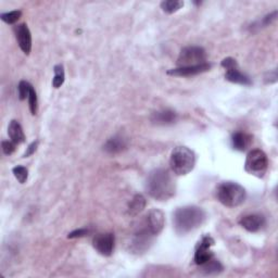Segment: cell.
Returning <instances> with one entry per match:
<instances>
[{"instance_id": "6da1fadb", "label": "cell", "mask_w": 278, "mask_h": 278, "mask_svg": "<svg viewBox=\"0 0 278 278\" xmlns=\"http://www.w3.org/2000/svg\"><path fill=\"white\" fill-rule=\"evenodd\" d=\"M146 190L151 198L158 201H167L175 196V181L167 169L157 168L152 171L146 183Z\"/></svg>"}, {"instance_id": "7a4b0ae2", "label": "cell", "mask_w": 278, "mask_h": 278, "mask_svg": "<svg viewBox=\"0 0 278 278\" xmlns=\"http://www.w3.org/2000/svg\"><path fill=\"white\" fill-rule=\"evenodd\" d=\"M207 219V214L195 205L178 208L173 214V223L175 231L178 235H186L200 227Z\"/></svg>"}, {"instance_id": "3957f363", "label": "cell", "mask_w": 278, "mask_h": 278, "mask_svg": "<svg viewBox=\"0 0 278 278\" xmlns=\"http://www.w3.org/2000/svg\"><path fill=\"white\" fill-rule=\"evenodd\" d=\"M246 189L235 182H223L217 188L218 200L227 208H236L246 200Z\"/></svg>"}, {"instance_id": "277c9868", "label": "cell", "mask_w": 278, "mask_h": 278, "mask_svg": "<svg viewBox=\"0 0 278 278\" xmlns=\"http://www.w3.org/2000/svg\"><path fill=\"white\" fill-rule=\"evenodd\" d=\"M169 165L174 174L182 176L190 173L196 165L195 152L184 146H179L173 149L171 158H169Z\"/></svg>"}, {"instance_id": "5b68a950", "label": "cell", "mask_w": 278, "mask_h": 278, "mask_svg": "<svg viewBox=\"0 0 278 278\" xmlns=\"http://www.w3.org/2000/svg\"><path fill=\"white\" fill-rule=\"evenodd\" d=\"M268 168V159L265 152L261 149L251 150L246 159L245 169L250 175L261 178L265 175Z\"/></svg>"}, {"instance_id": "8992f818", "label": "cell", "mask_w": 278, "mask_h": 278, "mask_svg": "<svg viewBox=\"0 0 278 278\" xmlns=\"http://www.w3.org/2000/svg\"><path fill=\"white\" fill-rule=\"evenodd\" d=\"M207 62V52L199 46H188L179 52L177 58V68L195 67Z\"/></svg>"}, {"instance_id": "52a82bcc", "label": "cell", "mask_w": 278, "mask_h": 278, "mask_svg": "<svg viewBox=\"0 0 278 278\" xmlns=\"http://www.w3.org/2000/svg\"><path fill=\"white\" fill-rule=\"evenodd\" d=\"M212 246H214V239L209 235L203 236L198 245H197L195 251L194 261L197 265H202L214 258L213 252L210 250Z\"/></svg>"}, {"instance_id": "ba28073f", "label": "cell", "mask_w": 278, "mask_h": 278, "mask_svg": "<svg viewBox=\"0 0 278 278\" xmlns=\"http://www.w3.org/2000/svg\"><path fill=\"white\" fill-rule=\"evenodd\" d=\"M115 244V237L111 232L98 234L93 239V246L99 254L103 256H110L113 253Z\"/></svg>"}, {"instance_id": "9c48e42d", "label": "cell", "mask_w": 278, "mask_h": 278, "mask_svg": "<svg viewBox=\"0 0 278 278\" xmlns=\"http://www.w3.org/2000/svg\"><path fill=\"white\" fill-rule=\"evenodd\" d=\"M14 34L17 44L25 55H30L32 51V34L25 23L14 26Z\"/></svg>"}, {"instance_id": "30bf717a", "label": "cell", "mask_w": 278, "mask_h": 278, "mask_svg": "<svg viewBox=\"0 0 278 278\" xmlns=\"http://www.w3.org/2000/svg\"><path fill=\"white\" fill-rule=\"evenodd\" d=\"M239 224L246 230L250 232H256L266 225V220L262 214H249L241 218Z\"/></svg>"}, {"instance_id": "8fae6325", "label": "cell", "mask_w": 278, "mask_h": 278, "mask_svg": "<svg viewBox=\"0 0 278 278\" xmlns=\"http://www.w3.org/2000/svg\"><path fill=\"white\" fill-rule=\"evenodd\" d=\"M147 224H148V229L152 232V234L159 235L160 232L163 230L164 225H165V218H164L163 212L158 209L151 210L148 213Z\"/></svg>"}, {"instance_id": "7c38bea8", "label": "cell", "mask_w": 278, "mask_h": 278, "mask_svg": "<svg viewBox=\"0 0 278 278\" xmlns=\"http://www.w3.org/2000/svg\"><path fill=\"white\" fill-rule=\"evenodd\" d=\"M212 68L211 63H205L199 65V66H195V67H186V68H176L167 71L168 75L172 76H194V75H198L201 73H204V72L210 71Z\"/></svg>"}, {"instance_id": "4fadbf2b", "label": "cell", "mask_w": 278, "mask_h": 278, "mask_svg": "<svg viewBox=\"0 0 278 278\" xmlns=\"http://www.w3.org/2000/svg\"><path fill=\"white\" fill-rule=\"evenodd\" d=\"M129 147V139L123 135H115L108 139L103 145V150L109 155H118Z\"/></svg>"}, {"instance_id": "5bb4252c", "label": "cell", "mask_w": 278, "mask_h": 278, "mask_svg": "<svg viewBox=\"0 0 278 278\" xmlns=\"http://www.w3.org/2000/svg\"><path fill=\"white\" fill-rule=\"evenodd\" d=\"M177 113L173 110H161L158 112H155L151 115V122L156 125H172L177 121Z\"/></svg>"}, {"instance_id": "9a60e30c", "label": "cell", "mask_w": 278, "mask_h": 278, "mask_svg": "<svg viewBox=\"0 0 278 278\" xmlns=\"http://www.w3.org/2000/svg\"><path fill=\"white\" fill-rule=\"evenodd\" d=\"M152 236L155 235L152 234L149 229L139 231L138 234H136V236L134 237L133 240L132 246L134 251H136V252H143V251H146L149 248V245L151 244Z\"/></svg>"}, {"instance_id": "2e32d148", "label": "cell", "mask_w": 278, "mask_h": 278, "mask_svg": "<svg viewBox=\"0 0 278 278\" xmlns=\"http://www.w3.org/2000/svg\"><path fill=\"white\" fill-rule=\"evenodd\" d=\"M252 136L247 133L237 132L232 134L231 136V145L232 148L238 151H246L252 143Z\"/></svg>"}, {"instance_id": "e0dca14e", "label": "cell", "mask_w": 278, "mask_h": 278, "mask_svg": "<svg viewBox=\"0 0 278 278\" xmlns=\"http://www.w3.org/2000/svg\"><path fill=\"white\" fill-rule=\"evenodd\" d=\"M225 78L228 80V82L235 83V84H240V85H245V86H250L251 84H252V82H251V79L249 78V76H247L244 73H241V72L239 71L238 66L226 70Z\"/></svg>"}, {"instance_id": "ac0fdd59", "label": "cell", "mask_w": 278, "mask_h": 278, "mask_svg": "<svg viewBox=\"0 0 278 278\" xmlns=\"http://www.w3.org/2000/svg\"><path fill=\"white\" fill-rule=\"evenodd\" d=\"M8 134L9 137H10V139L15 143V145H20V143L25 141V135L21 124L15 120L11 121L10 124H9Z\"/></svg>"}, {"instance_id": "d6986e66", "label": "cell", "mask_w": 278, "mask_h": 278, "mask_svg": "<svg viewBox=\"0 0 278 278\" xmlns=\"http://www.w3.org/2000/svg\"><path fill=\"white\" fill-rule=\"evenodd\" d=\"M146 199L142 195H136L129 204V214L136 217L146 208Z\"/></svg>"}, {"instance_id": "ffe728a7", "label": "cell", "mask_w": 278, "mask_h": 278, "mask_svg": "<svg viewBox=\"0 0 278 278\" xmlns=\"http://www.w3.org/2000/svg\"><path fill=\"white\" fill-rule=\"evenodd\" d=\"M199 266L201 267L200 270L203 272L204 275H217L223 272L224 270V267L221 264V262L214 258H212L208 262H205L204 264L199 265Z\"/></svg>"}, {"instance_id": "44dd1931", "label": "cell", "mask_w": 278, "mask_h": 278, "mask_svg": "<svg viewBox=\"0 0 278 278\" xmlns=\"http://www.w3.org/2000/svg\"><path fill=\"white\" fill-rule=\"evenodd\" d=\"M53 72H55V76L52 79V86L55 88H59L65 83L66 79V73H65V68L62 65H57L53 68Z\"/></svg>"}, {"instance_id": "7402d4cb", "label": "cell", "mask_w": 278, "mask_h": 278, "mask_svg": "<svg viewBox=\"0 0 278 278\" xmlns=\"http://www.w3.org/2000/svg\"><path fill=\"white\" fill-rule=\"evenodd\" d=\"M184 7V2H178V0H165L161 3V8L162 10L168 14L178 11L179 9Z\"/></svg>"}, {"instance_id": "603a6c76", "label": "cell", "mask_w": 278, "mask_h": 278, "mask_svg": "<svg viewBox=\"0 0 278 278\" xmlns=\"http://www.w3.org/2000/svg\"><path fill=\"white\" fill-rule=\"evenodd\" d=\"M22 15V12L20 10H14L7 13L0 14V19H2L7 24H14L15 22L19 21V19Z\"/></svg>"}, {"instance_id": "cb8c5ba5", "label": "cell", "mask_w": 278, "mask_h": 278, "mask_svg": "<svg viewBox=\"0 0 278 278\" xmlns=\"http://www.w3.org/2000/svg\"><path fill=\"white\" fill-rule=\"evenodd\" d=\"M12 172L14 177L19 181L21 184H24L26 181H28L29 177V171L28 168L22 166V165H16L15 167L12 168Z\"/></svg>"}, {"instance_id": "d4e9b609", "label": "cell", "mask_w": 278, "mask_h": 278, "mask_svg": "<svg viewBox=\"0 0 278 278\" xmlns=\"http://www.w3.org/2000/svg\"><path fill=\"white\" fill-rule=\"evenodd\" d=\"M32 85L26 82V80H21L19 86H17V93H19V99L20 100H25L26 98H29L31 89H32Z\"/></svg>"}, {"instance_id": "484cf974", "label": "cell", "mask_w": 278, "mask_h": 278, "mask_svg": "<svg viewBox=\"0 0 278 278\" xmlns=\"http://www.w3.org/2000/svg\"><path fill=\"white\" fill-rule=\"evenodd\" d=\"M29 106H30V111L33 115H35L36 113H37V110H38V99H37V94H36L34 87H32L31 89V93H30V96H29Z\"/></svg>"}, {"instance_id": "4316f807", "label": "cell", "mask_w": 278, "mask_h": 278, "mask_svg": "<svg viewBox=\"0 0 278 278\" xmlns=\"http://www.w3.org/2000/svg\"><path fill=\"white\" fill-rule=\"evenodd\" d=\"M2 146H3V151H4V154L7 155V156H10L12 155L13 152L15 151V143L12 141V140H4L2 142Z\"/></svg>"}, {"instance_id": "83f0119b", "label": "cell", "mask_w": 278, "mask_h": 278, "mask_svg": "<svg viewBox=\"0 0 278 278\" xmlns=\"http://www.w3.org/2000/svg\"><path fill=\"white\" fill-rule=\"evenodd\" d=\"M276 16H277V11H274V12L271 13V14H267L266 16L263 17L262 21H260V22H259L258 26H259V28H265V26L270 25L273 21L276 20Z\"/></svg>"}, {"instance_id": "f1b7e54d", "label": "cell", "mask_w": 278, "mask_h": 278, "mask_svg": "<svg viewBox=\"0 0 278 278\" xmlns=\"http://www.w3.org/2000/svg\"><path fill=\"white\" fill-rule=\"evenodd\" d=\"M89 232V230L87 228H79V229H75L72 232H70L68 238L70 239H73V238H80V237H84L86 236Z\"/></svg>"}, {"instance_id": "f546056e", "label": "cell", "mask_w": 278, "mask_h": 278, "mask_svg": "<svg viewBox=\"0 0 278 278\" xmlns=\"http://www.w3.org/2000/svg\"><path fill=\"white\" fill-rule=\"evenodd\" d=\"M221 66L224 68V69H231V68H234V67H237L238 63H237V61L234 59V58H225L223 61H222V63Z\"/></svg>"}, {"instance_id": "4dcf8cb0", "label": "cell", "mask_w": 278, "mask_h": 278, "mask_svg": "<svg viewBox=\"0 0 278 278\" xmlns=\"http://www.w3.org/2000/svg\"><path fill=\"white\" fill-rule=\"evenodd\" d=\"M38 143H39L38 140H36V141L32 142L31 145L28 147V149H26V151H25V154H24L23 157H24V158H29V157H31L32 155H34V154H35V151H36V149H37V147H38Z\"/></svg>"}]
</instances>
